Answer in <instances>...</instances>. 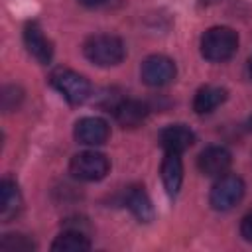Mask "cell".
I'll use <instances>...</instances> for the list:
<instances>
[{"instance_id": "cell-1", "label": "cell", "mask_w": 252, "mask_h": 252, "mask_svg": "<svg viewBox=\"0 0 252 252\" xmlns=\"http://www.w3.org/2000/svg\"><path fill=\"white\" fill-rule=\"evenodd\" d=\"M85 57L98 65V67H112L118 65L126 55V45L120 37L110 33H96L91 35L83 45Z\"/></svg>"}, {"instance_id": "cell-2", "label": "cell", "mask_w": 252, "mask_h": 252, "mask_svg": "<svg viewBox=\"0 0 252 252\" xmlns=\"http://www.w3.org/2000/svg\"><path fill=\"white\" fill-rule=\"evenodd\" d=\"M236 47H238V35L232 28L226 26L209 28L201 37V55L213 63H222L230 59L236 53Z\"/></svg>"}, {"instance_id": "cell-3", "label": "cell", "mask_w": 252, "mask_h": 252, "mask_svg": "<svg viewBox=\"0 0 252 252\" xmlns=\"http://www.w3.org/2000/svg\"><path fill=\"white\" fill-rule=\"evenodd\" d=\"M51 87L69 102V104H83L91 96V85L89 81L67 67H57L49 75Z\"/></svg>"}, {"instance_id": "cell-4", "label": "cell", "mask_w": 252, "mask_h": 252, "mask_svg": "<svg viewBox=\"0 0 252 252\" xmlns=\"http://www.w3.org/2000/svg\"><path fill=\"white\" fill-rule=\"evenodd\" d=\"M69 169L73 173V177L81 179V181H100L106 177L108 169H110V161L104 154L100 152H79L71 158Z\"/></svg>"}, {"instance_id": "cell-5", "label": "cell", "mask_w": 252, "mask_h": 252, "mask_svg": "<svg viewBox=\"0 0 252 252\" xmlns=\"http://www.w3.org/2000/svg\"><path fill=\"white\" fill-rule=\"evenodd\" d=\"M244 189H246L244 181L238 175L224 173L213 185L211 195H209V203L215 211H230L244 197Z\"/></svg>"}, {"instance_id": "cell-6", "label": "cell", "mask_w": 252, "mask_h": 252, "mask_svg": "<svg viewBox=\"0 0 252 252\" xmlns=\"http://www.w3.org/2000/svg\"><path fill=\"white\" fill-rule=\"evenodd\" d=\"M175 63L165 55H150L140 67V77L148 87H165L175 79Z\"/></svg>"}, {"instance_id": "cell-7", "label": "cell", "mask_w": 252, "mask_h": 252, "mask_svg": "<svg viewBox=\"0 0 252 252\" xmlns=\"http://www.w3.org/2000/svg\"><path fill=\"white\" fill-rule=\"evenodd\" d=\"M75 140L85 146H100L110 136V126L104 118L98 116H85L75 124Z\"/></svg>"}, {"instance_id": "cell-8", "label": "cell", "mask_w": 252, "mask_h": 252, "mask_svg": "<svg viewBox=\"0 0 252 252\" xmlns=\"http://www.w3.org/2000/svg\"><path fill=\"white\" fill-rule=\"evenodd\" d=\"M232 163V156L226 148L222 146H209L199 154L197 165L201 169V173L209 175V177H220L228 171Z\"/></svg>"}, {"instance_id": "cell-9", "label": "cell", "mask_w": 252, "mask_h": 252, "mask_svg": "<svg viewBox=\"0 0 252 252\" xmlns=\"http://www.w3.org/2000/svg\"><path fill=\"white\" fill-rule=\"evenodd\" d=\"M193 142H195V134L185 124H169L159 132V146L165 152L183 154L193 146Z\"/></svg>"}, {"instance_id": "cell-10", "label": "cell", "mask_w": 252, "mask_h": 252, "mask_svg": "<svg viewBox=\"0 0 252 252\" xmlns=\"http://www.w3.org/2000/svg\"><path fill=\"white\" fill-rule=\"evenodd\" d=\"M24 41H26V47L28 51L39 61V63H49L53 59V45L51 41L43 35L41 28L37 22H30L26 28H24Z\"/></svg>"}, {"instance_id": "cell-11", "label": "cell", "mask_w": 252, "mask_h": 252, "mask_svg": "<svg viewBox=\"0 0 252 252\" xmlns=\"http://www.w3.org/2000/svg\"><path fill=\"white\" fill-rule=\"evenodd\" d=\"M161 181L165 191L175 197L181 189L183 183V161H181V154L175 152H165V158L161 161Z\"/></svg>"}, {"instance_id": "cell-12", "label": "cell", "mask_w": 252, "mask_h": 252, "mask_svg": "<svg viewBox=\"0 0 252 252\" xmlns=\"http://www.w3.org/2000/svg\"><path fill=\"white\" fill-rule=\"evenodd\" d=\"M114 116H116V120H118L120 126H124V128H136V126H140L146 120L148 106L142 100L126 98V100H120L114 106Z\"/></svg>"}, {"instance_id": "cell-13", "label": "cell", "mask_w": 252, "mask_h": 252, "mask_svg": "<svg viewBox=\"0 0 252 252\" xmlns=\"http://www.w3.org/2000/svg\"><path fill=\"white\" fill-rule=\"evenodd\" d=\"M126 207L132 211V215L140 222H150L154 219V205L144 191V187H130L126 191Z\"/></svg>"}, {"instance_id": "cell-14", "label": "cell", "mask_w": 252, "mask_h": 252, "mask_svg": "<svg viewBox=\"0 0 252 252\" xmlns=\"http://www.w3.org/2000/svg\"><path fill=\"white\" fill-rule=\"evenodd\" d=\"M224 100H226V91L224 89L207 85V87L197 91V94L193 98V110L197 114H209V112L217 110Z\"/></svg>"}, {"instance_id": "cell-15", "label": "cell", "mask_w": 252, "mask_h": 252, "mask_svg": "<svg viewBox=\"0 0 252 252\" xmlns=\"http://www.w3.org/2000/svg\"><path fill=\"white\" fill-rule=\"evenodd\" d=\"M22 209V195L12 179H2L0 183V215L4 220L16 217Z\"/></svg>"}, {"instance_id": "cell-16", "label": "cell", "mask_w": 252, "mask_h": 252, "mask_svg": "<svg viewBox=\"0 0 252 252\" xmlns=\"http://www.w3.org/2000/svg\"><path fill=\"white\" fill-rule=\"evenodd\" d=\"M89 248H91V240L79 228L63 230L51 244V250L55 252H87Z\"/></svg>"}, {"instance_id": "cell-17", "label": "cell", "mask_w": 252, "mask_h": 252, "mask_svg": "<svg viewBox=\"0 0 252 252\" xmlns=\"http://www.w3.org/2000/svg\"><path fill=\"white\" fill-rule=\"evenodd\" d=\"M0 248L4 250H16V252H28L33 250L35 244L26 236V234H6L0 242Z\"/></svg>"}, {"instance_id": "cell-18", "label": "cell", "mask_w": 252, "mask_h": 252, "mask_svg": "<svg viewBox=\"0 0 252 252\" xmlns=\"http://www.w3.org/2000/svg\"><path fill=\"white\" fill-rule=\"evenodd\" d=\"M240 234H242L244 240L252 242V211L242 219V222H240Z\"/></svg>"}, {"instance_id": "cell-19", "label": "cell", "mask_w": 252, "mask_h": 252, "mask_svg": "<svg viewBox=\"0 0 252 252\" xmlns=\"http://www.w3.org/2000/svg\"><path fill=\"white\" fill-rule=\"evenodd\" d=\"M83 6H89V8H94V6H102V4H106L108 0H79Z\"/></svg>"}, {"instance_id": "cell-20", "label": "cell", "mask_w": 252, "mask_h": 252, "mask_svg": "<svg viewBox=\"0 0 252 252\" xmlns=\"http://www.w3.org/2000/svg\"><path fill=\"white\" fill-rule=\"evenodd\" d=\"M248 73H250V77H252V57L248 59Z\"/></svg>"}, {"instance_id": "cell-21", "label": "cell", "mask_w": 252, "mask_h": 252, "mask_svg": "<svg viewBox=\"0 0 252 252\" xmlns=\"http://www.w3.org/2000/svg\"><path fill=\"white\" fill-rule=\"evenodd\" d=\"M250 130H252V118H250Z\"/></svg>"}]
</instances>
